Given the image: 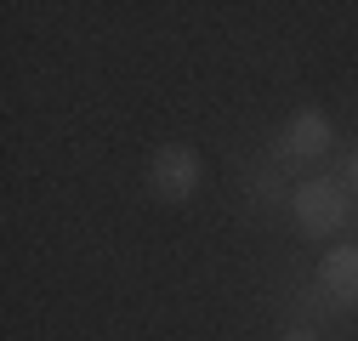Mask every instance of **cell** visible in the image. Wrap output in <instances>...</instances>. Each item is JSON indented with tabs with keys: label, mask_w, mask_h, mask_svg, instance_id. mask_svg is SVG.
<instances>
[{
	"label": "cell",
	"mask_w": 358,
	"mask_h": 341,
	"mask_svg": "<svg viewBox=\"0 0 358 341\" xmlns=\"http://www.w3.org/2000/svg\"><path fill=\"white\" fill-rule=\"evenodd\" d=\"M290 217H296L301 233L330 239V233H341V228L352 222V194H347V182H336V177H307V182L290 188Z\"/></svg>",
	"instance_id": "1"
},
{
	"label": "cell",
	"mask_w": 358,
	"mask_h": 341,
	"mask_svg": "<svg viewBox=\"0 0 358 341\" xmlns=\"http://www.w3.org/2000/svg\"><path fill=\"white\" fill-rule=\"evenodd\" d=\"M205 182V159L188 148V143H159L154 159H148V194L165 199V205H188Z\"/></svg>",
	"instance_id": "2"
},
{
	"label": "cell",
	"mask_w": 358,
	"mask_h": 341,
	"mask_svg": "<svg viewBox=\"0 0 358 341\" xmlns=\"http://www.w3.org/2000/svg\"><path fill=\"white\" fill-rule=\"evenodd\" d=\"M330 143H336V125L324 108H296L279 125V159H319Z\"/></svg>",
	"instance_id": "3"
},
{
	"label": "cell",
	"mask_w": 358,
	"mask_h": 341,
	"mask_svg": "<svg viewBox=\"0 0 358 341\" xmlns=\"http://www.w3.org/2000/svg\"><path fill=\"white\" fill-rule=\"evenodd\" d=\"M319 284L336 307H358V239H341L324 250L319 262Z\"/></svg>",
	"instance_id": "4"
},
{
	"label": "cell",
	"mask_w": 358,
	"mask_h": 341,
	"mask_svg": "<svg viewBox=\"0 0 358 341\" xmlns=\"http://www.w3.org/2000/svg\"><path fill=\"white\" fill-rule=\"evenodd\" d=\"M279 341H319V330H313V324H290Z\"/></svg>",
	"instance_id": "5"
},
{
	"label": "cell",
	"mask_w": 358,
	"mask_h": 341,
	"mask_svg": "<svg viewBox=\"0 0 358 341\" xmlns=\"http://www.w3.org/2000/svg\"><path fill=\"white\" fill-rule=\"evenodd\" d=\"M347 194H352V205H358V154L347 159Z\"/></svg>",
	"instance_id": "6"
}]
</instances>
